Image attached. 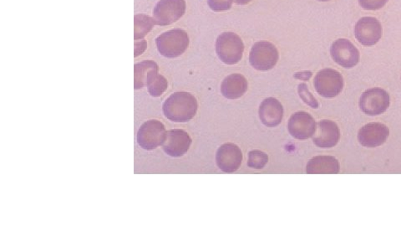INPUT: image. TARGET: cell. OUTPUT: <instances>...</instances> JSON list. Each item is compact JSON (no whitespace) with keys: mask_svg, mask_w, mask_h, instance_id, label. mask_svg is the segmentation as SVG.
Segmentation results:
<instances>
[{"mask_svg":"<svg viewBox=\"0 0 401 226\" xmlns=\"http://www.w3.org/2000/svg\"><path fill=\"white\" fill-rule=\"evenodd\" d=\"M158 70L151 71L147 77L146 86L149 94L153 98H158L167 91L168 82L163 76L160 75Z\"/></svg>","mask_w":401,"mask_h":226,"instance_id":"cell-20","label":"cell"},{"mask_svg":"<svg viewBox=\"0 0 401 226\" xmlns=\"http://www.w3.org/2000/svg\"><path fill=\"white\" fill-rule=\"evenodd\" d=\"M313 144L321 149H331L337 145L340 140L339 128L335 122L330 120H322L316 128L313 136Z\"/></svg>","mask_w":401,"mask_h":226,"instance_id":"cell-15","label":"cell"},{"mask_svg":"<svg viewBox=\"0 0 401 226\" xmlns=\"http://www.w3.org/2000/svg\"><path fill=\"white\" fill-rule=\"evenodd\" d=\"M279 52L275 45L267 41H260L252 46L250 55L251 66L257 71H269L279 61Z\"/></svg>","mask_w":401,"mask_h":226,"instance_id":"cell-6","label":"cell"},{"mask_svg":"<svg viewBox=\"0 0 401 226\" xmlns=\"http://www.w3.org/2000/svg\"><path fill=\"white\" fill-rule=\"evenodd\" d=\"M331 57L339 66L351 69L359 62L358 49L347 39H339L331 45Z\"/></svg>","mask_w":401,"mask_h":226,"instance_id":"cell-10","label":"cell"},{"mask_svg":"<svg viewBox=\"0 0 401 226\" xmlns=\"http://www.w3.org/2000/svg\"><path fill=\"white\" fill-rule=\"evenodd\" d=\"M135 50H134V57H139L143 52H145L147 47V43L145 40H135V45H134Z\"/></svg>","mask_w":401,"mask_h":226,"instance_id":"cell-26","label":"cell"},{"mask_svg":"<svg viewBox=\"0 0 401 226\" xmlns=\"http://www.w3.org/2000/svg\"><path fill=\"white\" fill-rule=\"evenodd\" d=\"M233 0H207L209 7L215 12L228 11L232 8Z\"/></svg>","mask_w":401,"mask_h":226,"instance_id":"cell-24","label":"cell"},{"mask_svg":"<svg viewBox=\"0 0 401 226\" xmlns=\"http://www.w3.org/2000/svg\"><path fill=\"white\" fill-rule=\"evenodd\" d=\"M192 145V138L182 129H173L167 132L163 146L168 156L180 158L187 153Z\"/></svg>","mask_w":401,"mask_h":226,"instance_id":"cell-11","label":"cell"},{"mask_svg":"<svg viewBox=\"0 0 401 226\" xmlns=\"http://www.w3.org/2000/svg\"><path fill=\"white\" fill-rule=\"evenodd\" d=\"M298 91L299 96L302 98V100L310 106L312 108H319V103H318L317 100L315 98L310 91L308 89V86L304 83H301V84L298 85Z\"/></svg>","mask_w":401,"mask_h":226,"instance_id":"cell-23","label":"cell"},{"mask_svg":"<svg viewBox=\"0 0 401 226\" xmlns=\"http://www.w3.org/2000/svg\"><path fill=\"white\" fill-rule=\"evenodd\" d=\"M315 90L322 98H333L344 89V78L334 69L326 68L318 72L315 77Z\"/></svg>","mask_w":401,"mask_h":226,"instance_id":"cell-5","label":"cell"},{"mask_svg":"<svg viewBox=\"0 0 401 226\" xmlns=\"http://www.w3.org/2000/svg\"><path fill=\"white\" fill-rule=\"evenodd\" d=\"M252 0H233V2L237 4H240V6H244V4H248L250 3Z\"/></svg>","mask_w":401,"mask_h":226,"instance_id":"cell-28","label":"cell"},{"mask_svg":"<svg viewBox=\"0 0 401 226\" xmlns=\"http://www.w3.org/2000/svg\"><path fill=\"white\" fill-rule=\"evenodd\" d=\"M315 120L310 113L298 112L289 121V132L296 140H304L312 137L316 132Z\"/></svg>","mask_w":401,"mask_h":226,"instance_id":"cell-12","label":"cell"},{"mask_svg":"<svg viewBox=\"0 0 401 226\" xmlns=\"http://www.w3.org/2000/svg\"><path fill=\"white\" fill-rule=\"evenodd\" d=\"M156 44L161 55L167 58H176L186 52L189 37L185 30L175 29L159 35Z\"/></svg>","mask_w":401,"mask_h":226,"instance_id":"cell-2","label":"cell"},{"mask_svg":"<svg viewBox=\"0 0 401 226\" xmlns=\"http://www.w3.org/2000/svg\"><path fill=\"white\" fill-rule=\"evenodd\" d=\"M197 101L189 92H175L165 101L163 111L165 117L173 123H187L195 117Z\"/></svg>","mask_w":401,"mask_h":226,"instance_id":"cell-1","label":"cell"},{"mask_svg":"<svg viewBox=\"0 0 401 226\" xmlns=\"http://www.w3.org/2000/svg\"><path fill=\"white\" fill-rule=\"evenodd\" d=\"M312 77V72H298L294 74V77L297 78V79H301L302 81H308L310 78Z\"/></svg>","mask_w":401,"mask_h":226,"instance_id":"cell-27","label":"cell"},{"mask_svg":"<svg viewBox=\"0 0 401 226\" xmlns=\"http://www.w3.org/2000/svg\"><path fill=\"white\" fill-rule=\"evenodd\" d=\"M156 25L153 18L145 15H137L134 17V39L141 40L149 33Z\"/></svg>","mask_w":401,"mask_h":226,"instance_id":"cell-21","label":"cell"},{"mask_svg":"<svg viewBox=\"0 0 401 226\" xmlns=\"http://www.w3.org/2000/svg\"><path fill=\"white\" fill-rule=\"evenodd\" d=\"M319 1L326 2V1H330V0H319Z\"/></svg>","mask_w":401,"mask_h":226,"instance_id":"cell-29","label":"cell"},{"mask_svg":"<svg viewBox=\"0 0 401 226\" xmlns=\"http://www.w3.org/2000/svg\"><path fill=\"white\" fill-rule=\"evenodd\" d=\"M382 26L379 21L374 17H364L354 27V35L363 45H375L382 37Z\"/></svg>","mask_w":401,"mask_h":226,"instance_id":"cell-9","label":"cell"},{"mask_svg":"<svg viewBox=\"0 0 401 226\" xmlns=\"http://www.w3.org/2000/svg\"><path fill=\"white\" fill-rule=\"evenodd\" d=\"M244 52L242 39L233 32H224L216 41V52L223 63L237 64L241 61Z\"/></svg>","mask_w":401,"mask_h":226,"instance_id":"cell-3","label":"cell"},{"mask_svg":"<svg viewBox=\"0 0 401 226\" xmlns=\"http://www.w3.org/2000/svg\"><path fill=\"white\" fill-rule=\"evenodd\" d=\"M167 131L163 123L158 120H149L142 124L137 132V142L141 149L154 150L163 145Z\"/></svg>","mask_w":401,"mask_h":226,"instance_id":"cell-4","label":"cell"},{"mask_svg":"<svg viewBox=\"0 0 401 226\" xmlns=\"http://www.w3.org/2000/svg\"><path fill=\"white\" fill-rule=\"evenodd\" d=\"M159 69L158 64L152 61H144L134 66V89H141L146 86L147 77L151 71Z\"/></svg>","mask_w":401,"mask_h":226,"instance_id":"cell-19","label":"cell"},{"mask_svg":"<svg viewBox=\"0 0 401 226\" xmlns=\"http://www.w3.org/2000/svg\"><path fill=\"white\" fill-rule=\"evenodd\" d=\"M340 170L338 159L332 156H316L307 164L308 174H337Z\"/></svg>","mask_w":401,"mask_h":226,"instance_id":"cell-18","label":"cell"},{"mask_svg":"<svg viewBox=\"0 0 401 226\" xmlns=\"http://www.w3.org/2000/svg\"><path fill=\"white\" fill-rule=\"evenodd\" d=\"M242 161V151L238 146L233 144H225L216 152V165L224 173L236 172L240 168Z\"/></svg>","mask_w":401,"mask_h":226,"instance_id":"cell-14","label":"cell"},{"mask_svg":"<svg viewBox=\"0 0 401 226\" xmlns=\"http://www.w3.org/2000/svg\"><path fill=\"white\" fill-rule=\"evenodd\" d=\"M389 0H359V6L366 11H377L383 8Z\"/></svg>","mask_w":401,"mask_h":226,"instance_id":"cell-25","label":"cell"},{"mask_svg":"<svg viewBox=\"0 0 401 226\" xmlns=\"http://www.w3.org/2000/svg\"><path fill=\"white\" fill-rule=\"evenodd\" d=\"M390 136L388 127L380 123H370L359 129L358 140L366 147H377L384 145Z\"/></svg>","mask_w":401,"mask_h":226,"instance_id":"cell-13","label":"cell"},{"mask_svg":"<svg viewBox=\"0 0 401 226\" xmlns=\"http://www.w3.org/2000/svg\"><path fill=\"white\" fill-rule=\"evenodd\" d=\"M260 118L264 125L269 128L279 126L284 118V108L280 101L274 98L262 101L260 107Z\"/></svg>","mask_w":401,"mask_h":226,"instance_id":"cell-16","label":"cell"},{"mask_svg":"<svg viewBox=\"0 0 401 226\" xmlns=\"http://www.w3.org/2000/svg\"><path fill=\"white\" fill-rule=\"evenodd\" d=\"M359 108L368 116H379L390 107V95L381 89L366 91L359 98Z\"/></svg>","mask_w":401,"mask_h":226,"instance_id":"cell-8","label":"cell"},{"mask_svg":"<svg viewBox=\"0 0 401 226\" xmlns=\"http://www.w3.org/2000/svg\"><path fill=\"white\" fill-rule=\"evenodd\" d=\"M248 81L241 74H232L225 78L221 86L222 94L228 99H238L246 94Z\"/></svg>","mask_w":401,"mask_h":226,"instance_id":"cell-17","label":"cell"},{"mask_svg":"<svg viewBox=\"0 0 401 226\" xmlns=\"http://www.w3.org/2000/svg\"><path fill=\"white\" fill-rule=\"evenodd\" d=\"M269 162V156L264 152L253 150L248 154V167L255 169H262Z\"/></svg>","mask_w":401,"mask_h":226,"instance_id":"cell-22","label":"cell"},{"mask_svg":"<svg viewBox=\"0 0 401 226\" xmlns=\"http://www.w3.org/2000/svg\"><path fill=\"white\" fill-rule=\"evenodd\" d=\"M185 12V0H160L153 11V20L156 25L170 26L181 18Z\"/></svg>","mask_w":401,"mask_h":226,"instance_id":"cell-7","label":"cell"}]
</instances>
